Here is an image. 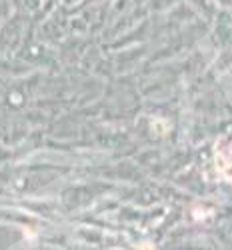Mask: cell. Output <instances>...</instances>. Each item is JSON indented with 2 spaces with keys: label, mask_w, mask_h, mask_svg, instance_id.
<instances>
[{
  "label": "cell",
  "mask_w": 232,
  "mask_h": 250,
  "mask_svg": "<svg viewBox=\"0 0 232 250\" xmlns=\"http://www.w3.org/2000/svg\"><path fill=\"white\" fill-rule=\"evenodd\" d=\"M142 250H154V248H152L150 244H146V246H142Z\"/></svg>",
  "instance_id": "obj_1"
}]
</instances>
